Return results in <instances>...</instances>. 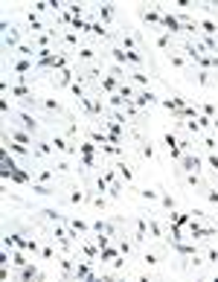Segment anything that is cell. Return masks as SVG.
I'll return each instance as SVG.
<instances>
[{
	"label": "cell",
	"mask_w": 218,
	"mask_h": 282,
	"mask_svg": "<svg viewBox=\"0 0 218 282\" xmlns=\"http://www.w3.org/2000/svg\"><path fill=\"white\" fill-rule=\"evenodd\" d=\"M160 207H163L166 212H172V209L178 207V201H175L172 195H169V192H163V189H160Z\"/></svg>",
	"instance_id": "cell-37"
},
{
	"label": "cell",
	"mask_w": 218,
	"mask_h": 282,
	"mask_svg": "<svg viewBox=\"0 0 218 282\" xmlns=\"http://www.w3.org/2000/svg\"><path fill=\"white\" fill-rule=\"evenodd\" d=\"M212 279H215V282H218V273H215V276H212Z\"/></svg>",
	"instance_id": "cell-51"
},
{
	"label": "cell",
	"mask_w": 218,
	"mask_h": 282,
	"mask_svg": "<svg viewBox=\"0 0 218 282\" xmlns=\"http://www.w3.org/2000/svg\"><path fill=\"white\" fill-rule=\"evenodd\" d=\"M12 265H15V268H24V265H29L27 250H24V247H15V250H12Z\"/></svg>",
	"instance_id": "cell-32"
},
{
	"label": "cell",
	"mask_w": 218,
	"mask_h": 282,
	"mask_svg": "<svg viewBox=\"0 0 218 282\" xmlns=\"http://www.w3.org/2000/svg\"><path fill=\"white\" fill-rule=\"evenodd\" d=\"M76 67H64V70H58V76H50L47 82H50V88H55V91H61V88H70L73 82H76Z\"/></svg>",
	"instance_id": "cell-3"
},
{
	"label": "cell",
	"mask_w": 218,
	"mask_h": 282,
	"mask_svg": "<svg viewBox=\"0 0 218 282\" xmlns=\"http://www.w3.org/2000/svg\"><path fill=\"white\" fill-rule=\"evenodd\" d=\"M169 64H172V67H178V70H192V64L186 61L181 53H169Z\"/></svg>",
	"instance_id": "cell-31"
},
{
	"label": "cell",
	"mask_w": 218,
	"mask_h": 282,
	"mask_svg": "<svg viewBox=\"0 0 218 282\" xmlns=\"http://www.w3.org/2000/svg\"><path fill=\"white\" fill-rule=\"evenodd\" d=\"M38 221H50V224H70V219L64 215V212H58V209H38Z\"/></svg>",
	"instance_id": "cell-14"
},
{
	"label": "cell",
	"mask_w": 218,
	"mask_h": 282,
	"mask_svg": "<svg viewBox=\"0 0 218 282\" xmlns=\"http://www.w3.org/2000/svg\"><path fill=\"white\" fill-rule=\"evenodd\" d=\"M3 134H6V137H12L15 143H24L27 148H35V140H38V137H35V134H29V131H24L20 125H12L9 131H3Z\"/></svg>",
	"instance_id": "cell-7"
},
{
	"label": "cell",
	"mask_w": 218,
	"mask_h": 282,
	"mask_svg": "<svg viewBox=\"0 0 218 282\" xmlns=\"http://www.w3.org/2000/svg\"><path fill=\"white\" fill-rule=\"evenodd\" d=\"M163 146H166V151H169V157H172V160H181V157H183L181 137L175 134V131H166V134H163Z\"/></svg>",
	"instance_id": "cell-10"
},
{
	"label": "cell",
	"mask_w": 218,
	"mask_h": 282,
	"mask_svg": "<svg viewBox=\"0 0 218 282\" xmlns=\"http://www.w3.org/2000/svg\"><path fill=\"white\" fill-rule=\"evenodd\" d=\"M79 155H102V148L91 140H84V143H79Z\"/></svg>",
	"instance_id": "cell-35"
},
{
	"label": "cell",
	"mask_w": 218,
	"mask_h": 282,
	"mask_svg": "<svg viewBox=\"0 0 218 282\" xmlns=\"http://www.w3.org/2000/svg\"><path fill=\"white\" fill-rule=\"evenodd\" d=\"M157 47L166 50V53H178V50H175V38L169 35V32H157Z\"/></svg>",
	"instance_id": "cell-28"
},
{
	"label": "cell",
	"mask_w": 218,
	"mask_h": 282,
	"mask_svg": "<svg viewBox=\"0 0 218 282\" xmlns=\"http://www.w3.org/2000/svg\"><path fill=\"white\" fill-rule=\"evenodd\" d=\"M12 70L18 76H29V73H35V61H29V58H12Z\"/></svg>",
	"instance_id": "cell-21"
},
{
	"label": "cell",
	"mask_w": 218,
	"mask_h": 282,
	"mask_svg": "<svg viewBox=\"0 0 218 282\" xmlns=\"http://www.w3.org/2000/svg\"><path fill=\"white\" fill-rule=\"evenodd\" d=\"M178 169H181L183 175H189V172H195V175H201L204 172V157L201 155H195V151H186V155L181 157V160H178Z\"/></svg>",
	"instance_id": "cell-1"
},
{
	"label": "cell",
	"mask_w": 218,
	"mask_h": 282,
	"mask_svg": "<svg viewBox=\"0 0 218 282\" xmlns=\"http://www.w3.org/2000/svg\"><path fill=\"white\" fill-rule=\"evenodd\" d=\"M24 44V35H20V29L18 27H12L6 35H3V50H9V53H15L18 47Z\"/></svg>",
	"instance_id": "cell-16"
},
{
	"label": "cell",
	"mask_w": 218,
	"mask_h": 282,
	"mask_svg": "<svg viewBox=\"0 0 218 282\" xmlns=\"http://www.w3.org/2000/svg\"><path fill=\"white\" fill-rule=\"evenodd\" d=\"M140 157H145V160H155L157 151H155V143L145 137V140H140Z\"/></svg>",
	"instance_id": "cell-30"
},
{
	"label": "cell",
	"mask_w": 218,
	"mask_h": 282,
	"mask_svg": "<svg viewBox=\"0 0 218 282\" xmlns=\"http://www.w3.org/2000/svg\"><path fill=\"white\" fill-rule=\"evenodd\" d=\"M29 189H32V195H47V198H50V195H55V192H58V186H53V183H38V181H32V183H29Z\"/></svg>",
	"instance_id": "cell-23"
},
{
	"label": "cell",
	"mask_w": 218,
	"mask_h": 282,
	"mask_svg": "<svg viewBox=\"0 0 218 282\" xmlns=\"http://www.w3.org/2000/svg\"><path fill=\"white\" fill-rule=\"evenodd\" d=\"M198 143H204V148H207V151H215V148H218V134H207V137H201Z\"/></svg>",
	"instance_id": "cell-40"
},
{
	"label": "cell",
	"mask_w": 218,
	"mask_h": 282,
	"mask_svg": "<svg viewBox=\"0 0 218 282\" xmlns=\"http://www.w3.org/2000/svg\"><path fill=\"white\" fill-rule=\"evenodd\" d=\"M93 207H96V209H108V198H105V195H93Z\"/></svg>",
	"instance_id": "cell-46"
},
{
	"label": "cell",
	"mask_w": 218,
	"mask_h": 282,
	"mask_svg": "<svg viewBox=\"0 0 218 282\" xmlns=\"http://www.w3.org/2000/svg\"><path fill=\"white\" fill-rule=\"evenodd\" d=\"M15 117H18V125L24 128V131H29V134L41 137V122H38L41 117H35V114H29V111H15Z\"/></svg>",
	"instance_id": "cell-2"
},
{
	"label": "cell",
	"mask_w": 218,
	"mask_h": 282,
	"mask_svg": "<svg viewBox=\"0 0 218 282\" xmlns=\"http://www.w3.org/2000/svg\"><path fill=\"white\" fill-rule=\"evenodd\" d=\"M207 163H209V169L218 175V151H209V155H207Z\"/></svg>",
	"instance_id": "cell-47"
},
{
	"label": "cell",
	"mask_w": 218,
	"mask_h": 282,
	"mask_svg": "<svg viewBox=\"0 0 218 282\" xmlns=\"http://www.w3.org/2000/svg\"><path fill=\"white\" fill-rule=\"evenodd\" d=\"M9 93H12V96H18L20 102H24V99H29V96H35V91H32L29 84H12V88H9Z\"/></svg>",
	"instance_id": "cell-29"
},
{
	"label": "cell",
	"mask_w": 218,
	"mask_h": 282,
	"mask_svg": "<svg viewBox=\"0 0 218 282\" xmlns=\"http://www.w3.org/2000/svg\"><path fill=\"white\" fill-rule=\"evenodd\" d=\"M198 111L204 114V117H209V119H215V117H218V108L212 105V102H201V105H198Z\"/></svg>",
	"instance_id": "cell-39"
},
{
	"label": "cell",
	"mask_w": 218,
	"mask_h": 282,
	"mask_svg": "<svg viewBox=\"0 0 218 282\" xmlns=\"http://www.w3.org/2000/svg\"><path fill=\"white\" fill-rule=\"evenodd\" d=\"M140 18L145 20V24H151L155 29H163L160 24H163V9H148V6H143L140 9Z\"/></svg>",
	"instance_id": "cell-17"
},
{
	"label": "cell",
	"mask_w": 218,
	"mask_h": 282,
	"mask_svg": "<svg viewBox=\"0 0 218 282\" xmlns=\"http://www.w3.org/2000/svg\"><path fill=\"white\" fill-rule=\"evenodd\" d=\"M53 169H55L58 175H67V172L73 169V163H70V160H58V163H53Z\"/></svg>",
	"instance_id": "cell-44"
},
{
	"label": "cell",
	"mask_w": 218,
	"mask_h": 282,
	"mask_svg": "<svg viewBox=\"0 0 218 282\" xmlns=\"http://www.w3.org/2000/svg\"><path fill=\"white\" fill-rule=\"evenodd\" d=\"M134 105H137V108H140V111L145 114V111L151 108V105H160V96H157V93L151 91V88H145V91H140V93H137Z\"/></svg>",
	"instance_id": "cell-9"
},
{
	"label": "cell",
	"mask_w": 218,
	"mask_h": 282,
	"mask_svg": "<svg viewBox=\"0 0 218 282\" xmlns=\"http://www.w3.org/2000/svg\"><path fill=\"white\" fill-rule=\"evenodd\" d=\"M128 82L134 84L137 91H145V88H151V76H145L143 70H131V73H128Z\"/></svg>",
	"instance_id": "cell-19"
},
{
	"label": "cell",
	"mask_w": 218,
	"mask_h": 282,
	"mask_svg": "<svg viewBox=\"0 0 218 282\" xmlns=\"http://www.w3.org/2000/svg\"><path fill=\"white\" fill-rule=\"evenodd\" d=\"M55 247H58V245H55ZM55 247H53V245H44V247H41V259H47V262H55V259H58Z\"/></svg>",
	"instance_id": "cell-41"
},
{
	"label": "cell",
	"mask_w": 218,
	"mask_h": 282,
	"mask_svg": "<svg viewBox=\"0 0 218 282\" xmlns=\"http://www.w3.org/2000/svg\"><path fill=\"white\" fill-rule=\"evenodd\" d=\"M160 27H163V32H169V35H181L183 32V27H181V20L175 18L172 12H163V24H160Z\"/></svg>",
	"instance_id": "cell-18"
},
{
	"label": "cell",
	"mask_w": 218,
	"mask_h": 282,
	"mask_svg": "<svg viewBox=\"0 0 218 282\" xmlns=\"http://www.w3.org/2000/svg\"><path fill=\"white\" fill-rule=\"evenodd\" d=\"M67 12H70L73 18H84V15H88V6H84V3H67Z\"/></svg>",
	"instance_id": "cell-38"
},
{
	"label": "cell",
	"mask_w": 218,
	"mask_h": 282,
	"mask_svg": "<svg viewBox=\"0 0 218 282\" xmlns=\"http://www.w3.org/2000/svg\"><path fill=\"white\" fill-rule=\"evenodd\" d=\"M70 227L76 230V233H82V236L93 233V230H91V224H88V221H82V219H70Z\"/></svg>",
	"instance_id": "cell-36"
},
{
	"label": "cell",
	"mask_w": 218,
	"mask_h": 282,
	"mask_svg": "<svg viewBox=\"0 0 218 282\" xmlns=\"http://www.w3.org/2000/svg\"><path fill=\"white\" fill-rule=\"evenodd\" d=\"M163 236H166V227H163V224H160L157 219H151V215H148V238H155V242H160Z\"/></svg>",
	"instance_id": "cell-24"
},
{
	"label": "cell",
	"mask_w": 218,
	"mask_h": 282,
	"mask_svg": "<svg viewBox=\"0 0 218 282\" xmlns=\"http://www.w3.org/2000/svg\"><path fill=\"white\" fill-rule=\"evenodd\" d=\"M3 148H6L9 155H15V157H24V160H27V157H32V160H35V151H32V148H27L24 143H15V140H12V137H6V134H3Z\"/></svg>",
	"instance_id": "cell-5"
},
{
	"label": "cell",
	"mask_w": 218,
	"mask_h": 282,
	"mask_svg": "<svg viewBox=\"0 0 218 282\" xmlns=\"http://www.w3.org/2000/svg\"><path fill=\"white\" fill-rule=\"evenodd\" d=\"M114 169H117V172H119V178L125 181V186H131V189H134V172H131L128 160H117V163H114Z\"/></svg>",
	"instance_id": "cell-22"
},
{
	"label": "cell",
	"mask_w": 218,
	"mask_h": 282,
	"mask_svg": "<svg viewBox=\"0 0 218 282\" xmlns=\"http://www.w3.org/2000/svg\"><path fill=\"white\" fill-rule=\"evenodd\" d=\"M38 108L44 111V114H50V117H64L67 114L64 105L58 99H53V96H38Z\"/></svg>",
	"instance_id": "cell-6"
},
{
	"label": "cell",
	"mask_w": 218,
	"mask_h": 282,
	"mask_svg": "<svg viewBox=\"0 0 218 282\" xmlns=\"http://www.w3.org/2000/svg\"><path fill=\"white\" fill-rule=\"evenodd\" d=\"M88 198H91V192H88L84 181H82V186H79V183H70V192H67V204H73V207H82Z\"/></svg>",
	"instance_id": "cell-8"
},
{
	"label": "cell",
	"mask_w": 218,
	"mask_h": 282,
	"mask_svg": "<svg viewBox=\"0 0 218 282\" xmlns=\"http://www.w3.org/2000/svg\"><path fill=\"white\" fill-rule=\"evenodd\" d=\"M32 12H35L38 18H41V15H53V9H50V0H35V3H32Z\"/></svg>",
	"instance_id": "cell-34"
},
{
	"label": "cell",
	"mask_w": 218,
	"mask_h": 282,
	"mask_svg": "<svg viewBox=\"0 0 218 282\" xmlns=\"http://www.w3.org/2000/svg\"><path fill=\"white\" fill-rule=\"evenodd\" d=\"M117 256H119V247H117V242H114V245H108V247H102L99 250V262L108 265V262H114Z\"/></svg>",
	"instance_id": "cell-27"
},
{
	"label": "cell",
	"mask_w": 218,
	"mask_h": 282,
	"mask_svg": "<svg viewBox=\"0 0 218 282\" xmlns=\"http://www.w3.org/2000/svg\"><path fill=\"white\" fill-rule=\"evenodd\" d=\"M140 198L143 201H160V189H148V186H145V189H140Z\"/></svg>",
	"instance_id": "cell-42"
},
{
	"label": "cell",
	"mask_w": 218,
	"mask_h": 282,
	"mask_svg": "<svg viewBox=\"0 0 218 282\" xmlns=\"http://www.w3.org/2000/svg\"><path fill=\"white\" fill-rule=\"evenodd\" d=\"M198 27H201V35L218 38V20H212V18H204V20H198Z\"/></svg>",
	"instance_id": "cell-25"
},
{
	"label": "cell",
	"mask_w": 218,
	"mask_h": 282,
	"mask_svg": "<svg viewBox=\"0 0 218 282\" xmlns=\"http://www.w3.org/2000/svg\"><path fill=\"white\" fill-rule=\"evenodd\" d=\"M61 47L67 50H82V41H79V32H73V29H61Z\"/></svg>",
	"instance_id": "cell-20"
},
{
	"label": "cell",
	"mask_w": 218,
	"mask_h": 282,
	"mask_svg": "<svg viewBox=\"0 0 218 282\" xmlns=\"http://www.w3.org/2000/svg\"><path fill=\"white\" fill-rule=\"evenodd\" d=\"M204 259H207L209 265H218V247H212V245H209L207 250H204Z\"/></svg>",
	"instance_id": "cell-43"
},
{
	"label": "cell",
	"mask_w": 218,
	"mask_h": 282,
	"mask_svg": "<svg viewBox=\"0 0 218 282\" xmlns=\"http://www.w3.org/2000/svg\"><path fill=\"white\" fill-rule=\"evenodd\" d=\"M96 18H99L105 27H114V20H117V9H114V3H99V6H96Z\"/></svg>",
	"instance_id": "cell-15"
},
{
	"label": "cell",
	"mask_w": 218,
	"mask_h": 282,
	"mask_svg": "<svg viewBox=\"0 0 218 282\" xmlns=\"http://www.w3.org/2000/svg\"><path fill=\"white\" fill-rule=\"evenodd\" d=\"M96 55H99V53H96V50H93L91 44H84L82 50H76V58H79V61H93Z\"/></svg>",
	"instance_id": "cell-33"
},
{
	"label": "cell",
	"mask_w": 218,
	"mask_h": 282,
	"mask_svg": "<svg viewBox=\"0 0 218 282\" xmlns=\"http://www.w3.org/2000/svg\"><path fill=\"white\" fill-rule=\"evenodd\" d=\"M212 134H218V117L212 119Z\"/></svg>",
	"instance_id": "cell-49"
},
{
	"label": "cell",
	"mask_w": 218,
	"mask_h": 282,
	"mask_svg": "<svg viewBox=\"0 0 218 282\" xmlns=\"http://www.w3.org/2000/svg\"><path fill=\"white\" fill-rule=\"evenodd\" d=\"M186 79H189L192 84H201V88H215V73L212 70H186Z\"/></svg>",
	"instance_id": "cell-4"
},
{
	"label": "cell",
	"mask_w": 218,
	"mask_h": 282,
	"mask_svg": "<svg viewBox=\"0 0 218 282\" xmlns=\"http://www.w3.org/2000/svg\"><path fill=\"white\" fill-rule=\"evenodd\" d=\"M0 114H3V117H9V114H12V105H9V99H0Z\"/></svg>",
	"instance_id": "cell-48"
},
{
	"label": "cell",
	"mask_w": 218,
	"mask_h": 282,
	"mask_svg": "<svg viewBox=\"0 0 218 282\" xmlns=\"http://www.w3.org/2000/svg\"><path fill=\"white\" fill-rule=\"evenodd\" d=\"M215 88H218V73H215Z\"/></svg>",
	"instance_id": "cell-50"
},
{
	"label": "cell",
	"mask_w": 218,
	"mask_h": 282,
	"mask_svg": "<svg viewBox=\"0 0 218 282\" xmlns=\"http://www.w3.org/2000/svg\"><path fill=\"white\" fill-rule=\"evenodd\" d=\"M125 259H128V256H122V253H119L117 259H114V262H111V265H114V271H117V273L128 271V268H125Z\"/></svg>",
	"instance_id": "cell-45"
},
{
	"label": "cell",
	"mask_w": 218,
	"mask_h": 282,
	"mask_svg": "<svg viewBox=\"0 0 218 282\" xmlns=\"http://www.w3.org/2000/svg\"><path fill=\"white\" fill-rule=\"evenodd\" d=\"M12 276H15V279H20V282H32V279H44V273L38 271L35 265L29 262V265H24V268H15V271H12Z\"/></svg>",
	"instance_id": "cell-11"
},
{
	"label": "cell",
	"mask_w": 218,
	"mask_h": 282,
	"mask_svg": "<svg viewBox=\"0 0 218 282\" xmlns=\"http://www.w3.org/2000/svg\"><path fill=\"white\" fill-rule=\"evenodd\" d=\"M58 178H61V175L55 172L53 166H50V169H32V181H38V183H53V186H58Z\"/></svg>",
	"instance_id": "cell-13"
},
{
	"label": "cell",
	"mask_w": 218,
	"mask_h": 282,
	"mask_svg": "<svg viewBox=\"0 0 218 282\" xmlns=\"http://www.w3.org/2000/svg\"><path fill=\"white\" fill-rule=\"evenodd\" d=\"M15 53H18V58H29V61H35V58H38V47H32L29 41H24Z\"/></svg>",
	"instance_id": "cell-26"
},
{
	"label": "cell",
	"mask_w": 218,
	"mask_h": 282,
	"mask_svg": "<svg viewBox=\"0 0 218 282\" xmlns=\"http://www.w3.org/2000/svg\"><path fill=\"white\" fill-rule=\"evenodd\" d=\"M32 151H35L38 160H53V155H55V148H53V143H50V137H38Z\"/></svg>",
	"instance_id": "cell-12"
}]
</instances>
